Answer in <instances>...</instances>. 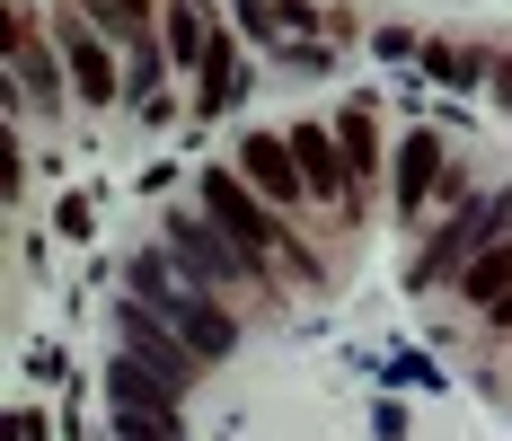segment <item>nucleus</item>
<instances>
[{
    "label": "nucleus",
    "mask_w": 512,
    "mask_h": 441,
    "mask_svg": "<svg viewBox=\"0 0 512 441\" xmlns=\"http://www.w3.org/2000/svg\"><path fill=\"white\" fill-rule=\"evenodd\" d=\"M133 300H142L151 318H168L177 336L195 344V362L239 353V318H230V309H221V300H212L204 283L177 265V256H151V247H142V256H133Z\"/></svg>",
    "instance_id": "1"
},
{
    "label": "nucleus",
    "mask_w": 512,
    "mask_h": 441,
    "mask_svg": "<svg viewBox=\"0 0 512 441\" xmlns=\"http://www.w3.org/2000/svg\"><path fill=\"white\" fill-rule=\"evenodd\" d=\"M168 256L204 283H265V256H248L212 212H168Z\"/></svg>",
    "instance_id": "2"
},
{
    "label": "nucleus",
    "mask_w": 512,
    "mask_h": 441,
    "mask_svg": "<svg viewBox=\"0 0 512 441\" xmlns=\"http://www.w3.org/2000/svg\"><path fill=\"white\" fill-rule=\"evenodd\" d=\"M115 336H124V353H133V362H142L151 380H168L177 397L195 389V344L177 336L168 318H151L142 300H115Z\"/></svg>",
    "instance_id": "3"
},
{
    "label": "nucleus",
    "mask_w": 512,
    "mask_h": 441,
    "mask_svg": "<svg viewBox=\"0 0 512 441\" xmlns=\"http://www.w3.org/2000/svg\"><path fill=\"white\" fill-rule=\"evenodd\" d=\"M204 212H212V221H221V230H230L239 247H248V256H274V247H283L292 265H309L301 247H292L283 230H274V221H265V195H256V186H239L230 168H212V177H204Z\"/></svg>",
    "instance_id": "4"
},
{
    "label": "nucleus",
    "mask_w": 512,
    "mask_h": 441,
    "mask_svg": "<svg viewBox=\"0 0 512 441\" xmlns=\"http://www.w3.org/2000/svg\"><path fill=\"white\" fill-rule=\"evenodd\" d=\"M239 168H248V186L265 203H301L309 195L301 159H292V133H248V142H239Z\"/></svg>",
    "instance_id": "5"
},
{
    "label": "nucleus",
    "mask_w": 512,
    "mask_h": 441,
    "mask_svg": "<svg viewBox=\"0 0 512 441\" xmlns=\"http://www.w3.org/2000/svg\"><path fill=\"white\" fill-rule=\"evenodd\" d=\"M292 159H301V177H309L318 203H354V168H345V142L327 124H292Z\"/></svg>",
    "instance_id": "6"
},
{
    "label": "nucleus",
    "mask_w": 512,
    "mask_h": 441,
    "mask_svg": "<svg viewBox=\"0 0 512 441\" xmlns=\"http://www.w3.org/2000/svg\"><path fill=\"white\" fill-rule=\"evenodd\" d=\"M62 53H71V89H80L89 106L115 98V53L98 45V27H89V18H71V27H62Z\"/></svg>",
    "instance_id": "7"
},
{
    "label": "nucleus",
    "mask_w": 512,
    "mask_h": 441,
    "mask_svg": "<svg viewBox=\"0 0 512 441\" xmlns=\"http://www.w3.org/2000/svg\"><path fill=\"white\" fill-rule=\"evenodd\" d=\"M106 415H115V441H186L168 397H106Z\"/></svg>",
    "instance_id": "8"
},
{
    "label": "nucleus",
    "mask_w": 512,
    "mask_h": 441,
    "mask_svg": "<svg viewBox=\"0 0 512 441\" xmlns=\"http://www.w3.org/2000/svg\"><path fill=\"white\" fill-rule=\"evenodd\" d=\"M433 186H442V133H407V150H398V212H415Z\"/></svg>",
    "instance_id": "9"
},
{
    "label": "nucleus",
    "mask_w": 512,
    "mask_h": 441,
    "mask_svg": "<svg viewBox=\"0 0 512 441\" xmlns=\"http://www.w3.org/2000/svg\"><path fill=\"white\" fill-rule=\"evenodd\" d=\"M460 292L486 300V309L512 292V230H504V239H486V256H468V265H460Z\"/></svg>",
    "instance_id": "10"
},
{
    "label": "nucleus",
    "mask_w": 512,
    "mask_h": 441,
    "mask_svg": "<svg viewBox=\"0 0 512 441\" xmlns=\"http://www.w3.org/2000/svg\"><path fill=\"white\" fill-rule=\"evenodd\" d=\"M239 89H248V62H239V45H230V36H212V53H204V115H221Z\"/></svg>",
    "instance_id": "11"
},
{
    "label": "nucleus",
    "mask_w": 512,
    "mask_h": 441,
    "mask_svg": "<svg viewBox=\"0 0 512 441\" xmlns=\"http://www.w3.org/2000/svg\"><path fill=\"white\" fill-rule=\"evenodd\" d=\"M168 53H177V62H204V53H212V36H204V18H195V9H186V0H177V9H168Z\"/></svg>",
    "instance_id": "12"
},
{
    "label": "nucleus",
    "mask_w": 512,
    "mask_h": 441,
    "mask_svg": "<svg viewBox=\"0 0 512 441\" xmlns=\"http://www.w3.org/2000/svg\"><path fill=\"white\" fill-rule=\"evenodd\" d=\"M336 142H345V168H354V177H371V115H345V133H336Z\"/></svg>",
    "instance_id": "13"
},
{
    "label": "nucleus",
    "mask_w": 512,
    "mask_h": 441,
    "mask_svg": "<svg viewBox=\"0 0 512 441\" xmlns=\"http://www.w3.org/2000/svg\"><path fill=\"white\" fill-rule=\"evenodd\" d=\"M433 71H442V80H477V62H468V53H451V45H433Z\"/></svg>",
    "instance_id": "14"
},
{
    "label": "nucleus",
    "mask_w": 512,
    "mask_h": 441,
    "mask_svg": "<svg viewBox=\"0 0 512 441\" xmlns=\"http://www.w3.org/2000/svg\"><path fill=\"white\" fill-rule=\"evenodd\" d=\"M495 327H512V292H504V300H495Z\"/></svg>",
    "instance_id": "15"
},
{
    "label": "nucleus",
    "mask_w": 512,
    "mask_h": 441,
    "mask_svg": "<svg viewBox=\"0 0 512 441\" xmlns=\"http://www.w3.org/2000/svg\"><path fill=\"white\" fill-rule=\"evenodd\" d=\"M89 9H115V0H89Z\"/></svg>",
    "instance_id": "16"
}]
</instances>
